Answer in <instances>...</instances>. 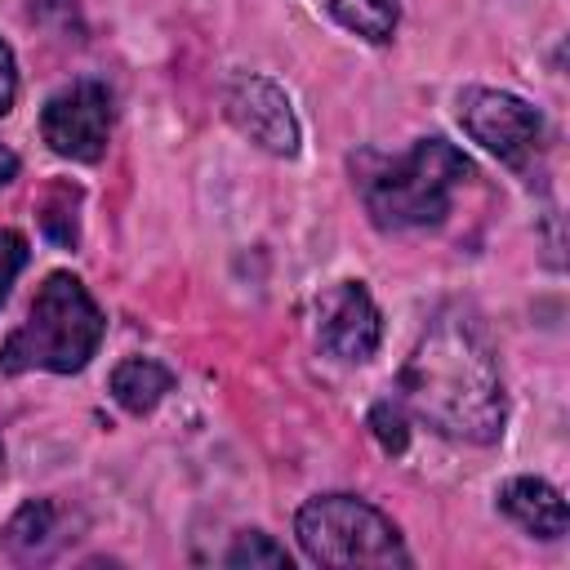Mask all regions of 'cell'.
Masks as SVG:
<instances>
[{"label": "cell", "instance_id": "cell-4", "mask_svg": "<svg viewBox=\"0 0 570 570\" xmlns=\"http://www.w3.org/2000/svg\"><path fill=\"white\" fill-rule=\"evenodd\" d=\"M298 543L316 566H405L401 530L352 494L307 499L294 517Z\"/></svg>", "mask_w": 570, "mask_h": 570}, {"label": "cell", "instance_id": "cell-2", "mask_svg": "<svg viewBox=\"0 0 570 570\" xmlns=\"http://www.w3.org/2000/svg\"><path fill=\"white\" fill-rule=\"evenodd\" d=\"M468 174H472L468 156L445 138H419L401 156H383V151L352 156L356 191L383 232L436 227L450 214V200Z\"/></svg>", "mask_w": 570, "mask_h": 570}, {"label": "cell", "instance_id": "cell-6", "mask_svg": "<svg viewBox=\"0 0 570 570\" xmlns=\"http://www.w3.org/2000/svg\"><path fill=\"white\" fill-rule=\"evenodd\" d=\"M40 134L67 160H85V165L98 160L107 151V134H111V98H107V89L98 80L62 85L40 111Z\"/></svg>", "mask_w": 570, "mask_h": 570}, {"label": "cell", "instance_id": "cell-12", "mask_svg": "<svg viewBox=\"0 0 570 570\" xmlns=\"http://www.w3.org/2000/svg\"><path fill=\"white\" fill-rule=\"evenodd\" d=\"M36 218H40V232H45L53 245L71 249V245L80 240V187H71V183H49V187L40 191V200H36Z\"/></svg>", "mask_w": 570, "mask_h": 570}, {"label": "cell", "instance_id": "cell-13", "mask_svg": "<svg viewBox=\"0 0 570 570\" xmlns=\"http://www.w3.org/2000/svg\"><path fill=\"white\" fill-rule=\"evenodd\" d=\"M330 13H334L347 31L365 36V40H374V45L392 40V31H396V22H401L396 0H330Z\"/></svg>", "mask_w": 570, "mask_h": 570}, {"label": "cell", "instance_id": "cell-10", "mask_svg": "<svg viewBox=\"0 0 570 570\" xmlns=\"http://www.w3.org/2000/svg\"><path fill=\"white\" fill-rule=\"evenodd\" d=\"M169 387H174V374L151 356H129L111 370V396L129 414H151Z\"/></svg>", "mask_w": 570, "mask_h": 570}, {"label": "cell", "instance_id": "cell-14", "mask_svg": "<svg viewBox=\"0 0 570 570\" xmlns=\"http://www.w3.org/2000/svg\"><path fill=\"white\" fill-rule=\"evenodd\" d=\"M227 566H289V552L281 543H272L267 534L249 530V534H236V543L227 552Z\"/></svg>", "mask_w": 570, "mask_h": 570}, {"label": "cell", "instance_id": "cell-7", "mask_svg": "<svg viewBox=\"0 0 570 570\" xmlns=\"http://www.w3.org/2000/svg\"><path fill=\"white\" fill-rule=\"evenodd\" d=\"M223 107H227V120L249 142H258L263 151L298 156V120H294V107H289V98H285V89L276 80L240 71V76L227 80Z\"/></svg>", "mask_w": 570, "mask_h": 570}, {"label": "cell", "instance_id": "cell-16", "mask_svg": "<svg viewBox=\"0 0 570 570\" xmlns=\"http://www.w3.org/2000/svg\"><path fill=\"white\" fill-rule=\"evenodd\" d=\"M27 267V240L9 227H0V307L9 298V285L18 281V272Z\"/></svg>", "mask_w": 570, "mask_h": 570}, {"label": "cell", "instance_id": "cell-11", "mask_svg": "<svg viewBox=\"0 0 570 570\" xmlns=\"http://www.w3.org/2000/svg\"><path fill=\"white\" fill-rule=\"evenodd\" d=\"M53 525H58V508H53L49 499H31V503H22V508L13 512V521L4 525V548H9L13 557H22V561L45 557L49 543L58 539Z\"/></svg>", "mask_w": 570, "mask_h": 570}, {"label": "cell", "instance_id": "cell-9", "mask_svg": "<svg viewBox=\"0 0 570 570\" xmlns=\"http://www.w3.org/2000/svg\"><path fill=\"white\" fill-rule=\"evenodd\" d=\"M499 508H503L521 530H530V534H539V539H561V534H566V503H561V494H557L548 481H539V476H517V481H508V485L499 490Z\"/></svg>", "mask_w": 570, "mask_h": 570}, {"label": "cell", "instance_id": "cell-8", "mask_svg": "<svg viewBox=\"0 0 570 570\" xmlns=\"http://www.w3.org/2000/svg\"><path fill=\"white\" fill-rule=\"evenodd\" d=\"M383 321L361 281H338L316 298V343L338 361H370Z\"/></svg>", "mask_w": 570, "mask_h": 570}, {"label": "cell", "instance_id": "cell-15", "mask_svg": "<svg viewBox=\"0 0 570 570\" xmlns=\"http://www.w3.org/2000/svg\"><path fill=\"white\" fill-rule=\"evenodd\" d=\"M370 428H374V436H379V445H383L387 454H401V450L410 445L405 410H401V405H392V401H379V405L370 410Z\"/></svg>", "mask_w": 570, "mask_h": 570}, {"label": "cell", "instance_id": "cell-3", "mask_svg": "<svg viewBox=\"0 0 570 570\" xmlns=\"http://www.w3.org/2000/svg\"><path fill=\"white\" fill-rule=\"evenodd\" d=\"M98 343H102V312L94 294L71 272H53L36 289L27 321L0 347V370L4 374H27V370L76 374L89 365Z\"/></svg>", "mask_w": 570, "mask_h": 570}, {"label": "cell", "instance_id": "cell-19", "mask_svg": "<svg viewBox=\"0 0 570 570\" xmlns=\"http://www.w3.org/2000/svg\"><path fill=\"white\" fill-rule=\"evenodd\" d=\"M0 468H4V445H0Z\"/></svg>", "mask_w": 570, "mask_h": 570}, {"label": "cell", "instance_id": "cell-17", "mask_svg": "<svg viewBox=\"0 0 570 570\" xmlns=\"http://www.w3.org/2000/svg\"><path fill=\"white\" fill-rule=\"evenodd\" d=\"M13 98H18V67H13L9 45L0 40V116L13 107Z\"/></svg>", "mask_w": 570, "mask_h": 570}, {"label": "cell", "instance_id": "cell-18", "mask_svg": "<svg viewBox=\"0 0 570 570\" xmlns=\"http://www.w3.org/2000/svg\"><path fill=\"white\" fill-rule=\"evenodd\" d=\"M13 174H18V156H13L9 147H0V187L13 183Z\"/></svg>", "mask_w": 570, "mask_h": 570}, {"label": "cell", "instance_id": "cell-5", "mask_svg": "<svg viewBox=\"0 0 570 570\" xmlns=\"http://www.w3.org/2000/svg\"><path fill=\"white\" fill-rule=\"evenodd\" d=\"M459 120L463 129L485 147L494 151L503 165L512 169H525L539 147H543V120L539 111L517 98V94H499V89H468L459 98Z\"/></svg>", "mask_w": 570, "mask_h": 570}, {"label": "cell", "instance_id": "cell-1", "mask_svg": "<svg viewBox=\"0 0 570 570\" xmlns=\"http://www.w3.org/2000/svg\"><path fill=\"white\" fill-rule=\"evenodd\" d=\"M401 392L414 414H423L441 436L472 445H490L503 436L508 401L499 365L481 330L459 312H445L423 330L401 370Z\"/></svg>", "mask_w": 570, "mask_h": 570}]
</instances>
